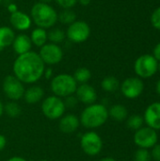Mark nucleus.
<instances>
[{"label":"nucleus","instance_id":"obj_15","mask_svg":"<svg viewBox=\"0 0 160 161\" xmlns=\"http://www.w3.org/2000/svg\"><path fill=\"white\" fill-rule=\"evenodd\" d=\"M75 92H76L77 100L82 102L83 104L91 105L94 104L95 101L97 100V93L95 89L87 83L78 86Z\"/></svg>","mask_w":160,"mask_h":161},{"label":"nucleus","instance_id":"obj_19","mask_svg":"<svg viewBox=\"0 0 160 161\" xmlns=\"http://www.w3.org/2000/svg\"><path fill=\"white\" fill-rule=\"evenodd\" d=\"M44 92L40 86H32L25 91L24 97L27 104H36L40 102L43 97Z\"/></svg>","mask_w":160,"mask_h":161},{"label":"nucleus","instance_id":"obj_6","mask_svg":"<svg viewBox=\"0 0 160 161\" xmlns=\"http://www.w3.org/2000/svg\"><path fill=\"white\" fill-rule=\"evenodd\" d=\"M64 101L56 95L45 98L41 104V111L43 115L50 120H57L61 118L65 112Z\"/></svg>","mask_w":160,"mask_h":161},{"label":"nucleus","instance_id":"obj_44","mask_svg":"<svg viewBox=\"0 0 160 161\" xmlns=\"http://www.w3.org/2000/svg\"><path fill=\"white\" fill-rule=\"evenodd\" d=\"M40 161H50V160H45V159H43V160H40Z\"/></svg>","mask_w":160,"mask_h":161},{"label":"nucleus","instance_id":"obj_32","mask_svg":"<svg viewBox=\"0 0 160 161\" xmlns=\"http://www.w3.org/2000/svg\"><path fill=\"white\" fill-rule=\"evenodd\" d=\"M152 159L155 161H160V144H156L153 148L152 151L150 152Z\"/></svg>","mask_w":160,"mask_h":161},{"label":"nucleus","instance_id":"obj_8","mask_svg":"<svg viewBox=\"0 0 160 161\" xmlns=\"http://www.w3.org/2000/svg\"><path fill=\"white\" fill-rule=\"evenodd\" d=\"M80 146L85 154L91 157H94L102 151L103 141L96 132L90 131L81 137Z\"/></svg>","mask_w":160,"mask_h":161},{"label":"nucleus","instance_id":"obj_34","mask_svg":"<svg viewBox=\"0 0 160 161\" xmlns=\"http://www.w3.org/2000/svg\"><path fill=\"white\" fill-rule=\"evenodd\" d=\"M8 11L9 12V13H13V12H15V11H17L18 10V8H17V5L16 4H14V3H9L8 5Z\"/></svg>","mask_w":160,"mask_h":161},{"label":"nucleus","instance_id":"obj_22","mask_svg":"<svg viewBox=\"0 0 160 161\" xmlns=\"http://www.w3.org/2000/svg\"><path fill=\"white\" fill-rule=\"evenodd\" d=\"M101 87L105 92H114L120 88V82L119 80L112 75L106 76L102 82H101Z\"/></svg>","mask_w":160,"mask_h":161},{"label":"nucleus","instance_id":"obj_38","mask_svg":"<svg viewBox=\"0 0 160 161\" xmlns=\"http://www.w3.org/2000/svg\"><path fill=\"white\" fill-rule=\"evenodd\" d=\"M7 161H26L25 158H21V157H13V158H10L9 159H8Z\"/></svg>","mask_w":160,"mask_h":161},{"label":"nucleus","instance_id":"obj_27","mask_svg":"<svg viewBox=\"0 0 160 161\" xmlns=\"http://www.w3.org/2000/svg\"><path fill=\"white\" fill-rule=\"evenodd\" d=\"M144 124V120H143V117L139 115V114H134V115H131L128 119H127V122H126V125L127 126L131 129V130H139L140 128L142 127Z\"/></svg>","mask_w":160,"mask_h":161},{"label":"nucleus","instance_id":"obj_45","mask_svg":"<svg viewBox=\"0 0 160 161\" xmlns=\"http://www.w3.org/2000/svg\"><path fill=\"white\" fill-rule=\"evenodd\" d=\"M1 2H2V0H0V3H1Z\"/></svg>","mask_w":160,"mask_h":161},{"label":"nucleus","instance_id":"obj_18","mask_svg":"<svg viewBox=\"0 0 160 161\" xmlns=\"http://www.w3.org/2000/svg\"><path fill=\"white\" fill-rule=\"evenodd\" d=\"M15 38L14 30L7 25L0 26V52L10 46Z\"/></svg>","mask_w":160,"mask_h":161},{"label":"nucleus","instance_id":"obj_25","mask_svg":"<svg viewBox=\"0 0 160 161\" xmlns=\"http://www.w3.org/2000/svg\"><path fill=\"white\" fill-rule=\"evenodd\" d=\"M47 34H48V40L50 41V42L56 43V44L62 42L66 38L65 32L61 30L60 28H53L49 32H47Z\"/></svg>","mask_w":160,"mask_h":161},{"label":"nucleus","instance_id":"obj_13","mask_svg":"<svg viewBox=\"0 0 160 161\" xmlns=\"http://www.w3.org/2000/svg\"><path fill=\"white\" fill-rule=\"evenodd\" d=\"M144 123L155 130H160V102H156L147 107L143 115Z\"/></svg>","mask_w":160,"mask_h":161},{"label":"nucleus","instance_id":"obj_41","mask_svg":"<svg viewBox=\"0 0 160 161\" xmlns=\"http://www.w3.org/2000/svg\"><path fill=\"white\" fill-rule=\"evenodd\" d=\"M100 161H116L114 158H102Z\"/></svg>","mask_w":160,"mask_h":161},{"label":"nucleus","instance_id":"obj_29","mask_svg":"<svg viewBox=\"0 0 160 161\" xmlns=\"http://www.w3.org/2000/svg\"><path fill=\"white\" fill-rule=\"evenodd\" d=\"M151 24L156 29L160 30V7L153 11L151 15Z\"/></svg>","mask_w":160,"mask_h":161},{"label":"nucleus","instance_id":"obj_5","mask_svg":"<svg viewBox=\"0 0 160 161\" xmlns=\"http://www.w3.org/2000/svg\"><path fill=\"white\" fill-rule=\"evenodd\" d=\"M134 70L138 77L150 78L154 76L158 71V61L153 55H142L136 59Z\"/></svg>","mask_w":160,"mask_h":161},{"label":"nucleus","instance_id":"obj_30","mask_svg":"<svg viewBox=\"0 0 160 161\" xmlns=\"http://www.w3.org/2000/svg\"><path fill=\"white\" fill-rule=\"evenodd\" d=\"M55 1L62 8H73L77 3V0H55Z\"/></svg>","mask_w":160,"mask_h":161},{"label":"nucleus","instance_id":"obj_35","mask_svg":"<svg viewBox=\"0 0 160 161\" xmlns=\"http://www.w3.org/2000/svg\"><path fill=\"white\" fill-rule=\"evenodd\" d=\"M6 144H7V140H6V137L0 134V151H2V150L5 148Z\"/></svg>","mask_w":160,"mask_h":161},{"label":"nucleus","instance_id":"obj_14","mask_svg":"<svg viewBox=\"0 0 160 161\" xmlns=\"http://www.w3.org/2000/svg\"><path fill=\"white\" fill-rule=\"evenodd\" d=\"M9 22L12 27L18 31H25L29 29L32 24L30 15L21 10H17L13 13H10Z\"/></svg>","mask_w":160,"mask_h":161},{"label":"nucleus","instance_id":"obj_28","mask_svg":"<svg viewBox=\"0 0 160 161\" xmlns=\"http://www.w3.org/2000/svg\"><path fill=\"white\" fill-rule=\"evenodd\" d=\"M151 154L148 151V149H142L140 148L134 156V161H151Z\"/></svg>","mask_w":160,"mask_h":161},{"label":"nucleus","instance_id":"obj_17","mask_svg":"<svg viewBox=\"0 0 160 161\" xmlns=\"http://www.w3.org/2000/svg\"><path fill=\"white\" fill-rule=\"evenodd\" d=\"M79 125H80V121L75 115L67 114L60 119L58 127L62 133L71 134V133H74L78 128Z\"/></svg>","mask_w":160,"mask_h":161},{"label":"nucleus","instance_id":"obj_12","mask_svg":"<svg viewBox=\"0 0 160 161\" xmlns=\"http://www.w3.org/2000/svg\"><path fill=\"white\" fill-rule=\"evenodd\" d=\"M121 92L123 95L128 99L138 98L144 90V84L140 77H128L122 83Z\"/></svg>","mask_w":160,"mask_h":161},{"label":"nucleus","instance_id":"obj_33","mask_svg":"<svg viewBox=\"0 0 160 161\" xmlns=\"http://www.w3.org/2000/svg\"><path fill=\"white\" fill-rule=\"evenodd\" d=\"M153 56L155 57V58L159 62L160 61V42H158L155 48H154V51H153Z\"/></svg>","mask_w":160,"mask_h":161},{"label":"nucleus","instance_id":"obj_4","mask_svg":"<svg viewBox=\"0 0 160 161\" xmlns=\"http://www.w3.org/2000/svg\"><path fill=\"white\" fill-rule=\"evenodd\" d=\"M51 91L58 97H68L73 95L77 89V83L74 76L68 74H59L51 80Z\"/></svg>","mask_w":160,"mask_h":161},{"label":"nucleus","instance_id":"obj_9","mask_svg":"<svg viewBox=\"0 0 160 161\" xmlns=\"http://www.w3.org/2000/svg\"><path fill=\"white\" fill-rule=\"evenodd\" d=\"M158 135L157 130L146 126L141 127L135 132L134 135V142L139 148L142 149H150L153 148L156 144H157Z\"/></svg>","mask_w":160,"mask_h":161},{"label":"nucleus","instance_id":"obj_24","mask_svg":"<svg viewBox=\"0 0 160 161\" xmlns=\"http://www.w3.org/2000/svg\"><path fill=\"white\" fill-rule=\"evenodd\" d=\"M73 76H74V80L76 81V83L85 84L91 79V72L90 71V69H88L86 67H80L75 70Z\"/></svg>","mask_w":160,"mask_h":161},{"label":"nucleus","instance_id":"obj_40","mask_svg":"<svg viewBox=\"0 0 160 161\" xmlns=\"http://www.w3.org/2000/svg\"><path fill=\"white\" fill-rule=\"evenodd\" d=\"M3 113H4V105H3V103L0 101V117L3 115Z\"/></svg>","mask_w":160,"mask_h":161},{"label":"nucleus","instance_id":"obj_11","mask_svg":"<svg viewBox=\"0 0 160 161\" xmlns=\"http://www.w3.org/2000/svg\"><path fill=\"white\" fill-rule=\"evenodd\" d=\"M3 91L8 99L17 101L24 96V83L21 82L15 75H7L3 81Z\"/></svg>","mask_w":160,"mask_h":161},{"label":"nucleus","instance_id":"obj_10","mask_svg":"<svg viewBox=\"0 0 160 161\" xmlns=\"http://www.w3.org/2000/svg\"><path fill=\"white\" fill-rule=\"evenodd\" d=\"M38 54L46 65H56L63 58V51L61 47L58 44L52 42H46L40 48Z\"/></svg>","mask_w":160,"mask_h":161},{"label":"nucleus","instance_id":"obj_3","mask_svg":"<svg viewBox=\"0 0 160 161\" xmlns=\"http://www.w3.org/2000/svg\"><path fill=\"white\" fill-rule=\"evenodd\" d=\"M108 119V110L102 104L89 105L81 113L80 124L86 128H97L102 126Z\"/></svg>","mask_w":160,"mask_h":161},{"label":"nucleus","instance_id":"obj_42","mask_svg":"<svg viewBox=\"0 0 160 161\" xmlns=\"http://www.w3.org/2000/svg\"><path fill=\"white\" fill-rule=\"evenodd\" d=\"M53 0H39V2H41V3H46V4H49L50 2H52Z\"/></svg>","mask_w":160,"mask_h":161},{"label":"nucleus","instance_id":"obj_20","mask_svg":"<svg viewBox=\"0 0 160 161\" xmlns=\"http://www.w3.org/2000/svg\"><path fill=\"white\" fill-rule=\"evenodd\" d=\"M30 40H31L32 44L41 48L48 41V34H47L46 29L41 28V27H36L31 32Z\"/></svg>","mask_w":160,"mask_h":161},{"label":"nucleus","instance_id":"obj_16","mask_svg":"<svg viewBox=\"0 0 160 161\" xmlns=\"http://www.w3.org/2000/svg\"><path fill=\"white\" fill-rule=\"evenodd\" d=\"M11 46L13 48V51L18 56H20L31 51L32 42L30 37L27 36L26 34H19L15 36Z\"/></svg>","mask_w":160,"mask_h":161},{"label":"nucleus","instance_id":"obj_31","mask_svg":"<svg viewBox=\"0 0 160 161\" xmlns=\"http://www.w3.org/2000/svg\"><path fill=\"white\" fill-rule=\"evenodd\" d=\"M65 101H64V105H65V108H74L76 105H77V98L73 96V95H70L68 97H65Z\"/></svg>","mask_w":160,"mask_h":161},{"label":"nucleus","instance_id":"obj_7","mask_svg":"<svg viewBox=\"0 0 160 161\" xmlns=\"http://www.w3.org/2000/svg\"><path fill=\"white\" fill-rule=\"evenodd\" d=\"M65 34L66 38H68L69 41H71L72 42L81 43L89 39L91 35V27L87 22L76 20L75 22L68 25Z\"/></svg>","mask_w":160,"mask_h":161},{"label":"nucleus","instance_id":"obj_26","mask_svg":"<svg viewBox=\"0 0 160 161\" xmlns=\"http://www.w3.org/2000/svg\"><path fill=\"white\" fill-rule=\"evenodd\" d=\"M4 112L10 118H17L21 115V107L15 102H9L4 106Z\"/></svg>","mask_w":160,"mask_h":161},{"label":"nucleus","instance_id":"obj_21","mask_svg":"<svg viewBox=\"0 0 160 161\" xmlns=\"http://www.w3.org/2000/svg\"><path fill=\"white\" fill-rule=\"evenodd\" d=\"M128 116L127 108L123 105H114L108 110V117L112 118L117 122L124 121Z\"/></svg>","mask_w":160,"mask_h":161},{"label":"nucleus","instance_id":"obj_36","mask_svg":"<svg viewBox=\"0 0 160 161\" xmlns=\"http://www.w3.org/2000/svg\"><path fill=\"white\" fill-rule=\"evenodd\" d=\"M52 75H53V70L51 68H47L44 70V73H43V75L46 77V78H51L52 77Z\"/></svg>","mask_w":160,"mask_h":161},{"label":"nucleus","instance_id":"obj_37","mask_svg":"<svg viewBox=\"0 0 160 161\" xmlns=\"http://www.w3.org/2000/svg\"><path fill=\"white\" fill-rule=\"evenodd\" d=\"M77 3H79L80 5L86 7V6H89L91 3V0H77Z\"/></svg>","mask_w":160,"mask_h":161},{"label":"nucleus","instance_id":"obj_1","mask_svg":"<svg viewBox=\"0 0 160 161\" xmlns=\"http://www.w3.org/2000/svg\"><path fill=\"white\" fill-rule=\"evenodd\" d=\"M44 70L45 64L39 54L33 51L18 56L12 66L13 75L25 84H32L40 80Z\"/></svg>","mask_w":160,"mask_h":161},{"label":"nucleus","instance_id":"obj_39","mask_svg":"<svg viewBox=\"0 0 160 161\" xmlns=\"http://www.w3.org/2000/svg\"><path fill=\"white\" fill-rule=\"evenodd\" d=\"M156 89H157V92L158 93V95L160 96V79L157 81V83Z\"/></svg>","mask_w":160,"mask_h":161},{"label":"nucleus","instance_id":"obj_43","mask_svg":"<svg viewBox=\"0 0 160 161\" xmlns=\"http://www.w3.org/2000/svg\"><path fill=\"white\" fill-rule=\"evenodd\" d=\"M158 71H159V72H160V61H159V62H158Z\"/></svg>","mask_w":160,"mask_h":161},{"label":"nucleus","instance_id":"obj_23","mask_svg":"<svg viewBox=\"0 0 160 161\" xmlns=\"http://www.w3.org/2000/svg\"><path fill=\"white\" fill-rule=\"evenodd\" d=\"M58 21L69 25L76 21V14L72 8H63L62 11L58 13Z\"/></svg>","mask_w":160,"mask_h":161},{"label":"nucleus","instance_id":"obj_2","mask_svg":"<svg viewBox=\"0 0 160 161\" xmlns=\"http://www.w3.org/2000/svg\"><path fill=\"white\" fill-rule=\"evenodd\" d=\"M30 17L32 22L41 28H52L58 22V12L56 9L46 3L37 2L30 9Z\"/></svg>","mask_w":160,"mask_h":161}]
</instances>
